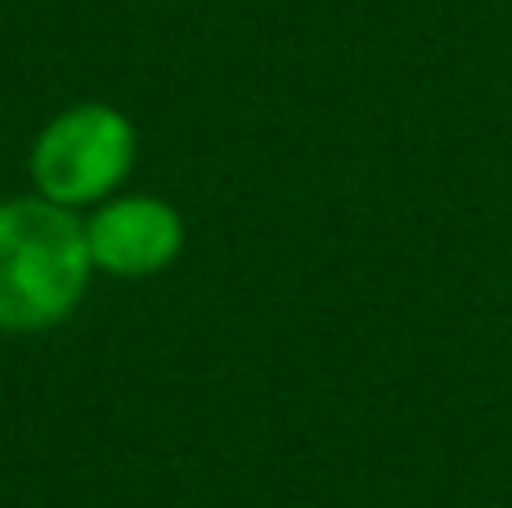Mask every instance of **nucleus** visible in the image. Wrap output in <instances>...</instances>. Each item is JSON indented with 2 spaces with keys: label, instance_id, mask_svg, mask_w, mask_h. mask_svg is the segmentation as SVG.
Segmentation results:
<instances>
[{
  "label": "nucleus",
  "instance_id": "f257e3e1",
  "mask_svg": "<svg viewBox=\"0 0 512 508\" xmlns=\"http://www.w3.org/2000/svg\"><path fill=\"white\" fill-rule=\"evenodd\" d=\"M86 225L50 198L0 207V329L36 333L77 306L90 279Z\"/></svg>",
  "mask_w": 512,
  "mask_h": 508
},
{
  "label": "nucleus",
  "instance_id": "f03ea898",
  "mask_svg": "<svg viewBox=\"0 0 512 508\" xmlns=\"http://www.w3.org/2000/svg\"><path fill=\"white\" fill-rule=\"evenodd\" d=\"M135 162V126L117 108L81 104L59 113L32 149V176L50 203H90L122 185Z\"/></svg>",
  "mask_w": 512,
  "mask_h": 508
},
{
  "label": "nucleus",
  "instance_id": "7ed1b4c3",
  "mask_svg": "<svg viewBox=\"0 0 512 508\" xmlns=\"http://www.w3.org/2000/svg\"><path fill=\"white\" fill-rule=\"evenodd\" d=\"M86 243L90 261L113 275H153L176 261L185 230L162 198H117L86 225Z\"/></svg>",
  "mask_w": 512,
  "mask_h": 508
}]
</instances>
